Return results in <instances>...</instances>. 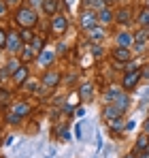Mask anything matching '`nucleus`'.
Returning a JSON list of instances; mask_svg holds the SVG:
<instances>
[{"label": "nucleus", "instance_id": "nucleus-1", "mask_svg": "<svg viewBox=\"0 0 149 158\" xmlns=\"http://www.w3.org/2000/svg\"><path fill=\"white\" fill-rule=\"evenodd\" d=\"M30 111H32V107L28 101H13V105L6 107V111H4V122L6 124H19L22 120H26L30 115Z\"/></svg>", "mask_w": 149, "mask_h": 158}, {"label": "nucleus", "instance_id": "nucleus-2", "mask_svg": "<svg viewBox=\"0 0 149 158\" xmlns=\"http://www.w3.org/2000/svg\"><path fill=\"white\" fill-rule=\"evenodd\" d=\"M13 19H15V24L22 28H32L34 30V26L38 24V15H36V11L30 6V4H19L17 6V11H15V15H13Z\"/></svg>", "mask_w": 149, "mask_h": 158}, {"label": "nucleus", "instance_id": "nucleus-3", "mask_svg": "<svg viewBox=\"0 0 149 158\" xmlns=\"http://www.w3.org/2000/svg\"><path fill=\"white\" fill-rule=\"evenodd\" d=\"M49 28H51V34L64 36L66 30H68V17L62 15V13H55L53 17H49Z\"/></svg>", "mask_w": 149, "mask_h": 158}, {"label": "nucleus", "instance_id": "nucleus-4", "mask_svg": "<svg viewBox=\"0 0 149 158\" xmlns=\"http://www.w3.org/2000/svg\"><path fill=\"white\" fill-rule=\"evenodd\" d=\"M79 24L81 28L87 32V30H92L94 26H98V11H94V9H83L81 13H79Z\"/></svg>", "mask_w": 149, "mask_h": 158}, {"label": "nucleus", "instance_id": "nucleus-5", "mask_svg": "<svg viewBox=\"0 0 149 158\" xmlns=\"http://www.w3.org/2000/svg\"><path fill=\"white\" fill-rule=\"evenodd\" d=\"M60 81H62L60 71H55V69H45V73H43V77H41V85H43L45 90H53V88L60 85Z\"/></svg>", "mask_w": 149, "mask_h": 158}, {"label": "nucleus", "instance_id": "nucleus-6", "mask_svg": "<svg viewBox=\"0 0 149 158\" xmlns=\"http://www.w3.org/2000/svg\"><path fill=\"white\" fill-rule=\"evenodd\" d=\"M24 41H22V36H19V32H15V30H11L9 32V39H6V52L11 53V56H19L22 49H24Z\"/></svg>", "mask_w": 149, "mask_h": 158}, {"label": "nucleus", "instance_id": "nucleus-7", "mask_svg": "<svg viewBox=\"0 0 149 158\" xmlns=\"http://www.w3.org/2000/svg\"><path fill=\"white\" fill-rule=\"evenodd\" d=\"M141 77H143V73H141V71H132V73H126L124 79H122V90H126V92H132V90H134V88L139 85Z\"/></svg>", "mask_w": 149, "mask_h": 158}, {"label": "nucleus", "instance_id": "nucleus-8", "mask_svg": "<svg viewBox=\"0 0 149 158\" xmlns=\"http://www.w3.org/2000/svg\"><path fill=\"white\" fill-rule=\"evenodd\" d=\"M53 60H55V52L49 49V47H45L43 52L36 56V64H38L41 69H49L51 64H53Z\"/></svg>", "mask_w": 149, "mask_h": 158}, {"label": "nucleus", "instance_id": "nucleus-9", "mask_svg": "<svg viewBox=\"0 0 149 158\" xmlns=\"http://www.w3.org/2000/svg\"><path fill=\"white\" fill-rule=\"evenodd\" d=\"M111 58L117 60V62H122V64H126V62L132 60V49H130V47H119V45H115V49H111Z\"/></svg>", "mask_w": 149, "mask_h": 158}, {"label": "nucleus", "instance_id": "nucleus-10", "mask_svg": "<svg viewBox=\"0 0 149 158\" xmlns=\"http://www.w3.org/2000/svg\"><path fill=\"white\" fill-rule=\"evenodd\" d=\"M28 79H30V69H28V64H22V66H19V69L11 75L13 85H17V88H19V85H24Z\"/></svg>", "mask_w": 149, "mask_h": 158}, {"label": "nucleus", "instance_id": "nucleus-11", "mask_svg": "<svg viewBox=\"0 0 149 158\" xmlns=\"http://www.w3.org/2000/svg\"><path fill=\"white\" fill-rule=\"evenodd\" d=\"M115 45H119V47H132L134 45V36L130 32H126V30H119L115 34Z\"/></svg>", "mask_w": 149, "mask_h": 158}, {"label": "nucleus", "instance_id": "nucleus-12", "mask_svg": "<svg viewBox=\"0 0 149 158\" xmlns=\"http://www.w3.org/2000/svg\"><path fill=\"white\" fill-rule=\"evenodd\" d=\"M111 22H115V13H113L109 6H102V9L98 11V24L107 28Z\"/></svg>", "mask_w": 149, "mask_h": 158}, {"label": "nucleus", "instance_id": "nucleus-13", "mask_svg": "<svg viewBox=\"0 0 149 158\" xmlns=\"http://www.w3.org/2000/svg\"><path fill=\"white\" fill-rule=\"evenodd\" d=\"M124 113H122V109H117V107L113 105V103H107L104 109H102V118L109 122V120H115V118H122Z\"/></svg>", "mask_w": 149, "mask_h": 158}, {"label": "nucleus", "instance_id": "nucleus-14", "mask_svg": "<svg viewBox=\"0 0 149 158\" xmlns=\"http://www.w3.org/2000/svg\"><path fill=\"white\" fill-rule=\"evenodd\" d=\"M43 13L47 17H53L55 13H60V0H43Z\"/></svg>", "mask_w": 149, "mask_h": 158}, {"label": "nucleus", "instance_id": "nucleus-15", "mask_svg": "<svg viewBox=\"0 0 149 158\" xmlns=\"http://www.w3.org/2000/svg\"><path fill=\"white\" fill-rule=\"evenodd\" d=\"M104 36H107V32H104V26H94L92 30H87V39L92 41V43H100V41H104Z\"/></svg>", "mask_w": 149, "mask_h": 158}, {"label": "nucleus", "instance_id": "nucleus-16", "mask_svg": "<svg viewBox=\"0 0 149 158\" xmlns=\"http://www.w3.org/2000/svg\"><path fill=\"white\" fill-rule=\"evenodd\" d=\"M130 19H132V9H130V6H124V9H119V11L115 13V22L122 24V26H128Z\"/></svg>", "mask_w": 149, "mask_h": 158}, {"label": "nucleus", "instance_id": "nucleus-17", "mask_svg": "<svg viewBox=\"0 0 149 158\" xmlns=\"http://www.w3.org/2000/svg\"><path fill=\"white\" fill-rule=\"evenodd\" d=\"M113 105L117 107V109H122V113L128 111V107H130V96H128V92H119L117 96H115V101H113Z\"/></svg>", "mask_w": 149, "mask_h": 158}, {"label": "nucleus", "instance_id": "nucleus-18", "mask_svg": "<svg viewBox=\"0 0 149 158\" xmlns=\"http://www.w3.org/2000/svg\"><path fill=\"white\" fill-rule=\"evenodd\" d=\"M94 96V83H83V85H79V98L81 101H85V98H92Z\"/></svg>", "mask_w": 149, "mask_h": 158}, {"label": "nucleus", "instance_id": "nucleus-19", "mask_svg": "<svg viewBox=\"0 0 149 158\" xmlns=\"http://www.w3.org/2000/svg\"><path fill=\"white\" fill-rule=\"evenodd\" d=\"M13 105V92L6 88H0V107H11Z\"/></svg>", "mask_w": 149, "mask_h": 158}, {"label": "nucleus", "instance_id": "nucleus-20", "mask_svg": "<svg viewBox=\"0 0 149 158\" xmlns=\"http://www.w3.org/2000/svg\"><path fill=\"white\" fill-rule=\"evenodd\" d=\"M19 60H22L24 64H28V62L36 60V53H34V49H32L30 45H24V49H22V53H19Z\"/></svg>", "mask_w": 149, "mask_h": 158}, {"label": "nucleus", "instance_id": "nucleus-21", "mask_svg": "<svg viewBox=\"0 0 149 158\" xmlns=\"http://www.w3.org/2000/svg\"><path fill=\"white\" fill-rule=\"evenodd\" d=\"M147 148H149V135H139V139H136L132 152H145Z\"/></svg>", "mask_w": 149, "mask_h": 158}, {"label": "nucleus", "instance_id": "nucleus-22", "mask_svg": "<svg viewBox=\"0 0 149 158\" xmlns=\"http://www.w3.org/2000/svg\"><path fill=\"white\" fill-rule=\"evenodd\" d=\"M136 22H139V26H141V28H149V6H143V9L139 11Z\"/></svg>", "mask_w": 149, "mask_h": 158}, {"label": "nucleus", "instance_id": "nucleus-23", "mask_svg": "<svg viewBox=\"0 0 149 158\" xmlns=\"http://www.w3.org/2000/svg\"><path fill=\"white\" fill-rule=\"evenodd\" d=\"M122 118H124V115H122ZM122 118H115V120H109V122H107L113 135H117V132H122L126 128V124H124V120H122Z\"/></svg>", "mask_w": 149, "mask_h": 158}, {"label": "nucleus", "instance_id": "nucleus-24", "mask_svg": "<svg viewBox=\"0 0 149 158\" xmlns=\"http://www.w3.org/2000/svg\"><path fill=\"white\" fill-rule=\"evenodd\" d=\"M30 47L34 49V53L38 56V53L45 49V36H41V34H36L34 39H32V43H30Z\"/></svg>", "mask_w": 149, "mask_h": 158}, {"label": "nucleus", "instance_id": "nucleus-25", "mask_svg": "<svg viewBox=\"0 0 149 158\" xmlns=\"http://www.w3.org/2000/svg\"><path fill=\"white\" fill-rule=\"evenodd\" d=\"M22 64H24V62H22V60H19L17 56H11V58L6 60V64H4V66H6V71H9V73L13 75V73H15V71H17V69H19Z\"/></svg>", "mask_w": 149, "mask_h": 158}, {"label": "nucleus", "instance_id": "nucleus-26", "mask_svg": "<svg viewBox=\"0 0 149 158\" xmlns=\"http://www.w3.org/2000/svg\"><path fill=\"white\" fill-rule=\"evenodd\" d=\"M132 36H134V43H149V28H139Z\"/></svg>", "mask_w": 149, "mask_h": 158}, {"label": "nucleus", "instance_id": "nucleus-27", "mask_svg": "<svg viewBox=\"0 0 149 158\" xmlns=\"http://www.w3.org/2000/svg\"><path fill=\"white\" fill-rule=\"evenodd\" d=\"M19 36H22V41H24L26 45H30V43H32V39L36 36V32H34L32 28H24V30H19Z\"/></svg>", "mask_w": 149, "mask_h": 158}, {"label": "nucleus", "instance_id": "nucleus-28", "mask_svg": "<svg viewBox=\"0 0 149 158\" xmlns=\"http://www.w3.org/2000/svg\"><path fill=\"white\" fill-rule=\"evenodd\" d=\"M122 92V88H117V85H113V88H109L107 92H104V103H113L115 101V96Z\"/></svg>", "mask_w": 149, "mask_h": 158}, {"label": "nucleus", "instance_id": "nucleus-29", "mask_svg": "<svg viewBox=\"0 0 149 158\" xmlns=\"http://www.w3.org/2000/svg\"><path fill=\"white\" fill-rule=\"evenodd\" d=\"M24 85H26V90H28V92H32V94H36V92L43 88V85H41V81H30V79L26 81Z\"/></svg>", "mask_w": 149, "mask_h": 158}, {"label": "nucleus", "instance_id": "nucleus-30", "mask_svg": "<svg viewBox=\"0 0 149 158\" xmlns=\"http://www.w3.org/2000/svg\"><path fill=\"white\" fill-rule=\"evenodd\" d=\"M85 6H87V9H96V11H100L102 6H107V2H104V0H85Z\"/></svg>", "mask_w": 149, "mask_h": 158}, {"label": "nucleus", "instance_id": "nucleus-31", "mask_svg": "<svg viewBox=\"0 0 149 158\" xmlns=\"http://www.w3.org/2000/svg\"><path fill=\"white\" fill-rule=\"evenodd\" d=\"M130 49H132V53H134V52H136V53H145V52H147V43H134Z\"/></svg>", "mask_w": 149, "mask_h": 158}, {"label": "nucleus", "instance_id": "nucleus-32", "mask_svg": "<svg viewBox=\"0 0 149 158\" xmlns=\"http://www.w3.org/2000/svg\"><path fill=\"white\" fill-rule=\"evenodd\" d=\"M6 39H9V32H6L4 28H0V49L6 47Z\"/></svg>", "mask_w": 149, "mask_h": 158}, {"label": "nucleus", "instance_id": "nucleus-33", "mask_svg": "<svg viewBox=\"0 0 149 158\" xmlns=\"http://www.w3.org/2000/svg\"><path fill=\"white\" fill-rule=\"evenodd\" d=\"M64 111H66V113H73L74 111V103H70V98L64 101Z\"/></svg>", "mask_w": 149, "mask_h": 158}, {"label": "nucleus", "instance_id": "nucleus-34", "mask_svg": "<svg viewBox=\"0 0 149 158\" xmlns=\"http://www.w3.org/2000/svg\"><path fill=\"white\" fill-rule=\"evenodd\" d=\"M132 71H139L136 64H134V62H126L124 64V73H132Z\"/></svg>", "mask_w": 149, "mask_h": 158}, {"label": "nucleus", "instance_id": "nucleus-35", "mask_svg": "<svg viewBox=\"0 0 149 158\" xmlns=\"http://www.w3.org/2000/svg\"><path fill=\"white\" fill-rule=\"evenodd\" d=\"M6 11H9L6 0H0V17H4V15H6Z\"/></svg>", "mask_w": 149, "mask_h": 158}, {"label": "nucleus", "instance_id": "nucleus-36", "mask_svg": "<svg viewBox=\"0 0 149 158\" xmlns=\"http://www.w3.org/2000/svg\"><path fill=\"white\" fill-rule=\"evenodd\" d=\"M60 137H62L64 141H68V139H70V132H68V128H60Z\"/></svg>", "mask_w": 149, "mask_h": 158}, {"label": "nucleus", "instance_id": "nucleus-37", "mask_svg": "<svg viewBox=\"0 0 149 158\" xmlns=\"http://www.w3.org/2000/svg\"><path fill=\"white\" fill-rule=\"evenodd\" d=\"M94 56H96V58L102 56V47H100V45H94Z\"/></svg>", "mask_w": 149, "mask_h": 158}, {"label": "nucleus", "instance_id": "nucleus-38", "mask_svg": "<svg viewBox=\"0 0 149 158\" xmlns=\"http://www.w3.org/2000/svg\"><path fill=\"white\" fill-rule=\"evenodd\" d=\"M74 135H77V139H81V135H83V131H81V124H77V126H74Z\"/></svg>", "mask_w": 149, "mask_h": 158}, {"label": "nucleus", "instance_id": "nucleus-39", "mask_svg": "<svg viewBox=\"0 0 149 158\" xmlns=\"http://www.w3.org/2000/svg\"><path fill=\"white\" fill-rule=\"evenodd\" d=\"M30 6L34 9V6H43V0H30Z\"/></svg>", "mask_w": 149, "mask_h": 158}, {"label": "nucleus", "instance_id": "nucleus-40", "mask_svg": "<svg viewBox=\"0 0 149 158\" xmlns=\"http://www.w3.org/2000/svg\"><path fill=\"white\" fill-rule=\"evenodd\" d=\"M6 4H11V6H15V4H22V0H6Z\"/></svg>", "mask_w": 149, "mask_h": 158}, {"label": "nucleus", "instance_id": "nucleus-41", "mask_svg": "<svg viewBox=\"0 0 149 158\" xmlns=\"http://www.w3.org/2000/svg\"><path fill=\"white\" fill-rule=\"evenodd\" d=\"M145 132H147V135H149V118H147V120H145Z\"/></svg>", "mask_w": 149, "mask_h": 158}, {"label": "nucleus", "instance_id": "nucleus-42", "mask_svg": "<svg viewBox=\"0 0 149 158\" xmlns=\"http://www.w3.org/2000/svg\"><path fill=\"white\" fill-rule=\"evenodd\" d=\"M124 158H136V154H134V152H130V154H126Z\"/></svg>", "mask_w": 149, "mask_h": 158}, {"label": "nucleus", "instance_id": "nucleus-43", "mask_svg": "<svg viewBox=\"0 0 149 158\" xmlns=\"http://www.w3.org/2000/svg\"><path fill=\"white\" fill-rule=\"evenodd\" d=\"M113 2H115V0H113Z\"/></svg>", "mask_w": 149, "mask_h": 158}]
</instances>
